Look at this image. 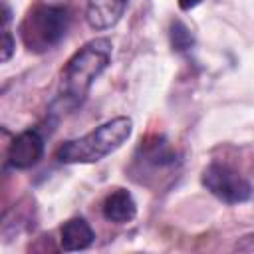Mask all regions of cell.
<instances>
[{
	"label": "cell",
	"instance_id": "cell-1",
	"mask_svg": "<svg viewBox=\"0 0 254 254\" xmlns=\"http://www.w3.org/2000/svg\"><path fill=\"white\" fill-rule=\"evenodd\" d=\"M111 40L107 38H95L83 44L64 65L62 79H60V91L52 105L54 113H67L85 101L93 81L107 69L111 64Z\"/></svg>",
	"mask_w": 254,
	"mask_h": 254
},
{
	"label": "cell",
	"instance_id": "cell-2",
	"mask_svg": "<svg viewBox=\"0 0 254 254\" xmlns=\"http://www.w3.org/2000/svg\"><path fill=\"white\" fill-rule=\"evenodd\" d=\"M133 131V121L125 115L109 119L95 127L93 131L77 137L64 141L56 149V159L65 165H87V163H97L117 151Z\"/></svg>",
	"mask_w": 254,
	"mask_h": 254
},
{
	"label": "cell",
	"instance_id": "cell-3",
	"mask_svg": "<svg viewBox=\"0 0 254 254\" xmlns=\"http://www.w3.org/2000/svg\"><path fill=\"white\" fill-rule=\"evenodd\" d=\"M69 20L71 16L65 6L36 4L28 10L20 24L22 44L32 54H46L64 40Z\"/></svg>",
	"mask_w": 254,
	"mask_h": 254
},
{
	"label": "cell",
	"instance_id": "cell-4",
	"mask_svg": "<svg viewBox=\"0 0 254 254\" xmlns=\"http://www.w3.org/2000/svg\"><path fill=\"white\" fill-rule=\"evenodd\" d=\"M200 183L210 194H214L218 200H222L226 204L246 202L254 194L250 181L244 175H240L234 167L220 163V161H212L202 171Z\"/></svg>",
	"mask_w": 254,
	"mask_h": 254
},
{
	"label": "cell",
	"instance_id": "cell-5",
	"mask_svg": "<svg viewBox=\"0 0 254 254\" xmlns=\"http://www.w3.org/2000/svg\"><path fill=\"white\" fill-rule=\"evenodd\" d=\"M44 149H46V143L40 131L26 129L12 139L6 153V161L12 169L26 171L40 163V159L44 157Z\"/></svg>",
	"mask_w": 254,
	"mask_h": 254
},
{
	"label": "cell",
	"instance_id": "cell-6",
	"mask_svg": "<svg viewBox=\"0 0 254 254\" xmlns=\"http://www.w3.org/2000/svg\"><path fill=\"white\" fill-rule=\"evenodd\" d=\"M127 2L129 0H87V8H85L87 24L93 30H109L121 20Z\"/></svg>",
	"mask_w": 254,
	"mask_h": 254
},
{
	"label": "cell",
	"instance_id": "cell-7",
	"mask_svg": "<svg viewBox=\"0 0 254 254\" xmlns=\"http://www.w3.org/2000/svg\"><path fill=\"white\" fill-rule=\"evenodd\" d=\"M95 232L89 222L81 216H73L60 228V246L64 252H79L93 244Z\"/></svg>",
	"mask_w": 254,
	"mask_h": 254
},
{
	"label": "cell",
	"instance_id": "cell-8",
	"mask_svg": "<svg viewBox=\"0 0 254 254\" xmlns=\"http://www.w3.org/2000/svg\"><path fill=\"white\" fill-rule=\"evenodd\" d=\"M101 212H103L105 220L115 222V224H125L135 218L137 202L127 189H115L103 198Z\"/></svg>",
	"mask_w": 254,
	"mask_h": 254
},
{
	"label": "cell",
	"instance_id": "cell-9",
	"mask_svg": "<svg viewBox=\"0 0 254 254\" xmlns=\"http://www.w3.org/2000/svg\"><path fill=\"white\" fill-rule=\"evenodd\" d=\"M169 36H171V46L175 52H187L194 46V36L192 32L181 22V20H173L171 22V30H169Z\"/></svg>",
	"mask_w": 254,
	"mask_h": 254
},
{
	"label": "cell",
	"instance_id": "cell-10",
	"mask_svg": "<svg viewBox=\"0 0 254 254\" xmlns=\"http://www.w3.org/2000/svg\"><path fill=\"white\" fill-rule=\"evenodd\" d=\"M14 48H16V42L10 34L8 28H2V62H8L14 54Z\"/></svg>",
	"mask_w": 254,
	"mask_h": 254
},
{
	"label": "cell",
	"instance_id": "cell-11",
	"mask_svg": "<svg viewBox=\"0 0 254 254\" xmlns=\"http://www.w3.org/2000/svg\"><path fill=\"white\" fill-rule=\"evenodd\" d=\"M234 250H238V252H254V232L244 234L242 238H238L236 244H234Z\"/></svg>",
	"mask_w": 254,
	"mask_h": 254
},
{
	"label": "cell",
	"instance_id": "cell-12",
	"mask_svg": "<svg viewBox=\"0 0 254 254\" xmlns=\"http://www.w3.org/2000/svg\"><path fill=\"white\" fill-rule=\"evenodd\" d=\"M177 2H179V8L187 12V10H192L194 6H198L202 0H177Z\"/></svg>",
	"mask_w": 254,
	"mask_h": 254
}]
</instances>
